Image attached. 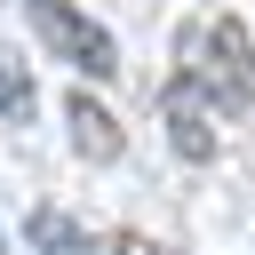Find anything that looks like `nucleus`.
Masks as SVG:
<instances>
[{"instance_id":"obj_1","label":"nucleus","mask_w":255,"mask_h":255,"mask_svg":"<svg viewBox=\"0 0 255 255\" xmlns=\"http://www.w3.org/2000/svg\"><path fill=\"white\" fill-rule=\"evenodd\" d=\"M175 64H183V80H191L215 112H247V104H255V40H247L239 16H199V24H183Z\"/></svg>"},{"instance_id":"obj_2","label":"nucleus","mask_w":255,"mask_h":255,"mask_svg":"<svg viewBox=\"0 0 255 255\" xmlns=\"http://www.w3.org/2000/svg\"><path fill=\"white\" fill-rule=\"evenodd\" d=\"M24 16H32V32H40V48L64 56L80 80H112V72H120V40H112L96 16H80L72 0H24Z\"/></svg>"},{"instance_id":"obj_3","label":"nucleus","mask_w":255,"mask_h":255,"mask_svg":"<svg viewBox=\"0 0 255 255\" xmlns=\"http://www.w3.org/2000/svg\"><path fill=\"white\" fill-rule=\"evenodd\" d=\"M159 120H167L175 159H191V167H199V159H215V120H223V112H215V104H207V96H199L183 72L159 88Z\"/></svg>"},{"instance_id":"obj_4","label":"nucleus","mask_w":255,"mask_h":255,"mask_svg":"<svg viewBox=\"0 0 255 255\" xmlns=\"http://www.w3.org/2000/svg\"><path fill=\"white\" fill-rule=\"evenodd\" d=\"M64 128H72V151H80V159H96V167H112V159H120V120H112L88 88H72V96H64Z\"/></svg>"},{"instance_id":"obj_5","label":"nucleus","mask_w":255,"mask_h":255,"mask_svg":"<svg viewBox=\"0 0 255 255\" xmlns=\"http://www.w3.org/2000/svg\"><path fill=\"white\" fill-rule=\"evenodd\" d=\"M24 239H32V255H104V239L80 215H64V207H32L24 215Z\"/></svg>"},{"instance_id":"obj_6","label":"nucleus","mask_w":255,"mask_h":255,"mask_svg":"<svg viewBox=\"0 0 255 255\" xmlns=\"http://www.w3.org/2000/svg\"><path fill=\"white\" fill-rule=\"evenodd\" d=\"M0 112H32V72L8 40H0Z\"/></svg>"},{"instance_id":"obj_7","label":"nucleus","mask_w":255,"mask_h":255,"mask_svg":"<svg viewBox=\"0 0 255 255\" xmlns=\"http://www.w3.org/2000/svg\"><path fill=\"white\" fill-rule=\"evenodd\" d=\"M104 255H159V239H151V231H120Z\"/></svg>"},{"instance_id":"obj_8","label":"nucleus","mask_w":255,"mask_h":255,"mask_svg":"<svg viewBox=\"0 0 255 255\" xmlns=\"http://www.w3.org/2000/svg\"><path fill=\"white\" fill-rule=\"evenodd\" d=\"M0 8H8V0H0Z\"/></svg>"}]
</instances>
